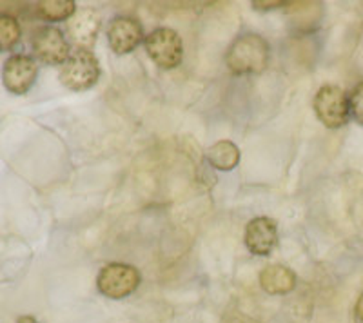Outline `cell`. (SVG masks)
<instances>
[{"label": "cell", "mask_w": 363, "mask_h": 323, "mask_svg": "<svg viewBox=\"0 0 363 323\" xmlns=\"http://www.w3.org/2000/svg\"><path fill=\"white\" fill-rule=\"evenodd\" d=\"M102 29V18L93 8L77 9L73 17L66 22V37L74 50L93 51Z\"/></svg>", "instance_id": "8"}, {"label": "cell", "mask_w": 363, "mask_h": 323, "mask_svg": "<svg viewBox=\"0 0 363 323\" xmlns=\"http://www.w3.org/2000/svg\"><path fill=\"white\" fill-rule=\"evenodd\" d=\"M35 13L45 22H67L77 13L74 0H42L35 4Z\"/></svg>", "instance_id": "13"}, {"label": "cell", "mask_w": 363, "mask_h": 323, "mask_svg": "<svg viewBox=\"0 0 363 323\" xmlns=\"http://www.w3.org/2000/svg\"><path fill=\"white\" fill-rule=\"evenodd\" d=\"M108 44L115 55H129L144 42L145 33L142 24L133 17H115L106 29Z\"/></svg>", "instance_id": "9"}, {"label": "cell", "mask_w": 363, "mask_h": 323, "mask_svg": "<svg viewBox=\"0 0 363 323\" xmlns=\"http://www.w3.org/2000/svg\"><path fill=\"white\" fill-rule=\"evenodd\" d=\"M349 111L356 124L363 125V82L356 84L349 93Z\"/></svg>", "instance_id": "15"}, {"label": "cell", "mask_w": 363, "mask_h": 323, "mask_svg": "<svg viewBox=\"0 0 363 323\" xmlns=\"http://www.w3.org/2000/svg\"><path fill=\"white\" fill-rule=\"evenodd\" d=\"M102 69L96 55L87 50H73L66 62L60 66V82L69 91L80 93L95 87Z\"/></svg>", "instance_id": "2"}, {"label": "cell", "mask_w": 363, "mask_h": 323, "mask_svg": "<svg viewBox=\"0 0 363 323\" xmlns=\"http://www.w3.org/2000/svg\"><path fill=\"white\" fill-rule=\"evenodd\" d=\"M17 323H40L37 318H33V316H21V318L17 319Z\"/></svg>", "instance_id": "17"}, {"label": "cell", "mask_w": 363, "mask_h": 323, "mask_svg": "<svg viewBox=\"0 0 363 323\" xmlns=\"http://www.w3.org/2000/svg\"><path fill=\"white\" fill-rule=\"evenodd\" d=\"M240 147L231 140H220L213 144L207 149V162L211 167H215L216 171H229L236 169L240 164Z\"/></svg>", "instance_id": "12"}, {"label": "cell", "mask_w": 363, "mask_h": 323, "mask_svg": "<svg viewBox=\"0 0 363 323\" xmlns=\"http://www.w3.org/2000/svg\"><path fill=\"white\" fill-rule=\"evenodd\" d=\"M225 64L235 75H260L269 64V42L256 33L240 35L227 50Z\"/></svg>", "instance_id": "1"}, {"label": "cell", "mask_w": 363, "mask_h": 323, "mask_svg": "<svg viewBox=\"0 0 363 323\" xmlns=\"http://www.w3.org/2000/svg\"><path fill=\"white\" fill-rule=\"evenodd\" d=\"M245 245L255 256H269L278 245V224L269 216H256L245 227Z\"/></svg>", "instance_id": "10"}, {"label": "cell", "mask_w": 363, "mask_h": 323, "mask_svg": "<svg viewBox=\"0 0 363 323\" xmlns=\"http://www.w3.org/2000/svg\"><path fill=\"white\" fill-rule=\"evenodd\" d=\"M22 40V26L17 17L0 13V53H9Z\"/></svg>", "instance_id": "14"}, {"label": "cell", "mask_w": 363, "mask_h": 323, "mask_svg": "<svg viewBox=\"0 0 363 323\" xmlns=\"http://www.w3.org/2000/svg\"><path fill=\"white\" fill-rule=\"evenodd\" d=\"M38 76V62L31 55L13 53L2 66V84L11 95H28Z\"/></svg>", "instance_id": "7"}, {"label": "cell", "mask_w": 363, "mask_h": 323, "mask_svg": "<svg viewBox=\"0 0 363 323\" xmlns=\"http://www.w3.org/2000/svg\"><path fill=\"white\" fill-rule=\"evenodd\" d=\"M145 53L162 69H177L184 60V42L171 28H157L144 38Z\"/></svg>", "instance_id": "6"}, {"label": "cell", "mask_w": 363, "mask_h": 323, "mask_svg": "<svg viewBox=\"0 0 363 323\" xmlns=\"http://www.w3.org/2000/svg\"><path fill=\"white\" fill-rule=\"evenodd\" d=\"M313 108L318 120L329 129H340L349 122V95L340 86L325 84L316 91L313 100Z\"/></svg>", "instance_id": "5"}, {"label": "cell", "mask_w": 363, "mask_h": 323, "mask_svg": "<svg viewBox=\"0 0 363 323\" xmlns=\"http://www.w3.org/2000/svg\"><path fill=\"white\" fill-rule=\"evenodd\" d=\"M142 283L140 271L129 264L113 261L104 266L96 276V289L109 300H124L131 296Z\"/></svg>", "instance_id": "3"}, {"label": "cell", "mask_w": 363, "mask_h": 323, "mask_svg": "<svg viewBox=\"0 0 363 323\" xmlns=\"http://www.w3.org/2000/svg\"><path fill=\"white\" fill-rule=\"evenodd\" d=\"M354 312H356V318H358L359 322L363 323V295L359 296V298H358V302H356Z\"/></svg>", "instance_id": "16"}, {"label": "cell", "mask_w": 363, "mask_h": 323, "mask_svg": "<svg viewBox=\"0 0 363 323\" xmlns=\"http://www.w3.org/2000/svg\"><path fill=\"white\" fill-rule=\"evenodd\" d=\"M31 50L35 60L45 66H62L73 51L66 31L50 24L38 26L31 33Z\"/></svg>", "instance_id": "4"}, {"label": "cell", "mask_w": 363, "mask_h": 323, "mask_svg": "<svg viewBox=\"0 0 363 323\" xmlns=\"http://www.w3.org/2000/svg\"><path fill=\"white\" fill-rule=\"evenodd\" d=\"M260 285L271 296L289 295L296 287V274L285 266H267L260 273Z\"/></svg>", "instance_id": "11"}]
</instances>
